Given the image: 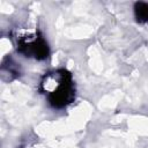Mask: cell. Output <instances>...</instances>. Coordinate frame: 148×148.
<instances>
[{"label": "cell", "instance_id": "6da1fadb", "mask_svg": "<svg viewBox=\"0 0 148 148\" xmlns=\"http://www.w3.org/2000/svg\"><path fill=\"white\" fill-rule=\"evenodd\" d=\"M142 6H143V8L140 7V9L136 10L138 12V17L140 20L147 21L148 20V6H146V5H142Z\"/></svg>", "mask_w": 148, "mask_h": 148}]
</instances>
